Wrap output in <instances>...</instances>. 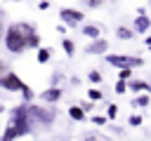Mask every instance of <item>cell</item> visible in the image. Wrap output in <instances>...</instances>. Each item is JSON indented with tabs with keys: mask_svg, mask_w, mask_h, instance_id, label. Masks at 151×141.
Wrapping results in <instances>:
<instances>
[{
	"mask_svg": "<svg viewBox=\"0 0 151 141\" xmlns=\"http://www.w3.org/2000/svg\"><path fill=\"white\" fill-rule=\"evenodd\" d=\"M132 31L139 33V35H149V31H151V19H149L146 14H137L134 21H132Z\"/></svg>",
	"mask_w": 151,
	"mask_h": 141,
	"instance_id": "52a82bcc",
	"label": "cell"
},
{
	"mask_svg": "<svg viewBox=\"0 0 151 141\" xmlns=\"http://www.w3.org/2000/svg\"><path fill=\"white\" fill-rule=\"evenodd\" d=\"M87 99H92V101L97 103V101H104V94H101L99 89H94V87H90V89H87Z\"/></svg>",
	"mask_w": 151,
	"mask_h": 141,
	"instance_id": "7402d4cb",
	"label": "cell"
},
{
	"mask_svg": "<svg viewBox=\"0 0 151 141\" xmlns=\"http://www.w3.org/2000/svg\"><path fill=\"white\" fill-rule=\"evenodd\" d=\"M127 122H130V125H132V127H139V125H142V122H144V118H142V115H139V113H132V115H130V120H127Z\"/></svg>",
	"mask_w": 151,
	"mask_h": 141,
	"instance_id": "d4e9b609",
	"label": "cell"
},
{
	"mask_svg": "<svg viewBox=\"0 0 151 141\" xmlns=\"http://www.w3.org/2000/svg\"><path fill=\"white\" fill-rule=\"evenodd\" d=\"M5 31H7V26H5V21H2V16H0V40L5 38Z\"/></svg>",
	"mask_w": 151,
	"mask_h": 141,
	"instance_id": "f546056e",
	"label": "cell"
},
{
	"mask_svg": "<svg viewBox=\"0 0 151 141\" xmlns=\"http://www.w3.org/2000/svg\"><path fill=\"white\" fill-rule=\"evenodd\" d=\"M21 26H24V31H26V45H28V49H40L42 45H40L38 28H35L33 24H24V21H21Z\"/></svg>",
	"mask_w": 151,
	"mask_h": 141,
	"instance_id": "8992f818",
	"label": "cell"
},
{
	"mask_svg": "<svg viewBox=\"0 0 151 141\" xmlns=\"http://www.w3.org/2000/svg\"><path fill=\"white\" fill-rule=\"evenodd\" d=\"M38 9H40V12L50 9V0H40V2H38Z\"/></svg>",
	"mask_w": 151,
	"mask_h": 141,
	"instance_id": "f1b7e54d",
	"label": "cell"
},
{
	"mask_svg": "<svg viewBox=\"0 0 151 141\" xmlns=\"http://www.w3.org/2000/svg\"><path fill=\"white\" fill-rule=\"evenodd\" d=\"M104 61L113 68H139V66H144V59L132 56V54H104Z\"/></svg>",
	"mask_w": 151,
	"mask_h": 141,
	"instance_id": "3957f363",
	"label": "cell"
},
{
	"mask_svg": "<svg viewBox=\"0 0 151 141\" xmlns=\"http://www.w3.org/2000/svg\"><path fill=\"white\" fill-rule=\"evenodd\" d=\"M78 106H80V108H83V110H85V113H90V110H92V108H94V101H92V99H90V101H85V99H83V101H80V103H78Z\"/></svg>",
	"mask_w": 151,
	"mask_h": 141,
	"instance_id": "83f0119b",
	"label": "cell"
},
{
	"mask_svg": "<svg viewBox=\"0 0 151 141\" xmlns=\"http://www.w3.org/2000/svg\"><path fill=\"white\" fill-rule=\"evenodd\" d=\"M116 115H118V106H116V103H109V108H106V118L113 120Z\"/></svg>",
	"mask_w": 151,
	"mask_h": 141,
	"instance_id": "484cf974",
	"label": "cell"
},
{
	"mask_svg": "<svg viewBox=\"0 0 151 141\" xmlns=\"http://www.w3.org/2000/svg\"><path fill=\"white\" fill-rule=\"evenodd\" d=\"M59 19H61L68 28H76V26H80V24L85 21V12H80V9H76V7H61V9H59Z\"/></svg>",
	"mask_w": 151,
	"mask_h": 141,
	"instance_id": "277c9868",
	"label": "cell"
},
{
	"mask_svg": "<svg viewBox=\"0 0 151 141\" xmlns=\"http://www.w3.org/2000/svg\"><path fill=\"white\" fill-rule=\"evenodd\" d=\"M5 70H7V68H5V61H2V59H0V75H2V73H5Z\"/></svg>",
	"mask_w": 151,
	"mask_h": 141,
	"instance_id": "1f68e13d",
	"label": "cell"
},
{
	"mask_svg": "<svg viewBox=\"0 0 151 141\" xmlns=\"http://www.w3.org/2000/svg\"><path fill=\"white\" fill-rule=\"evenodd\" d=\"M87 80H90L92 85H99V82H104V75H101V73H99L97 68H92V70L87 73Z\"/></svg>",
	"mask_w": 151,
	"mask_h": 141,
	"instance_id": "d6986e66",
	"label": "cell"
},
{
	"mask_svg": "<svg viewBox=\"0 0 151 141\" xmlns=\"http://www.w3.org/2000/svg\"><path fill=\"white\" fill-rule=\"evenodd\" d=\"M83 2H85V5L90 7V9H99V7H101V5L106 2V0H83Z\"/></svg>",
	"mask_w": 151,
	"mask_h": 141,
	"instance_id": "4316f807",
	"label": "cell"
},
{
	"mask_svg": "<svg viewBox=\"0 0 151 141\" xmlns=\"http://www.w3.org/2000/svg\"><path fill=\"white\" fill-rule=\"evenodd\" d=\"M116 38H118V40H132V38H134V31L127 28V26H118V28H116Z\"/></svg>",
	"mask_w": 151,
	"mask_h": 141,
	"instance_id": "5bb4252c",
	"label": "cell"
},
{
	"mask_svg": "<svg viewBox=\"0 0 151 141\" xmlns=\"http://www.w3.org/2000/svg\"><path fill=\"white\" fill-rule=\"evenodd\" d=\"M80 33H83L85 38H90V40H97V38H101V26H99V24H85V26L80 28Z\"/></svg>",
	"mask_w": 151,
	"mask_h": 141,
	"instance_id": "30bf717a",
	"label": "cell"
},
{
	"mask_svg": "<svg viewBox=\"0 0 151 141\" xmlns=\"http://www.w3.org/2000/svg\"><path fill=\"white\" fill-rule=\"evenodd\" d=\"M132 106L146 108V106H151V96H149V94H137V99H132Z\"/></svg>",
	"mask_w": 151,
	"mask_h": 141,
	"instance_id": "ac0fdd59",
	"label": "cell"
},
{
	"mask_svg": "<svg viewBox=\"0 0 151 141\" xmlns=\"http://www.w3.org/2000/svg\"><path fill=\"white\" fill-rule=\"evenodd\" d=\"M144 45H146V47H151V35H146V38H144Z\"/></svg>",
	"mask_w": 151,
	"mask_h": 141,
	"instance_id": "4dcf8cb0",
	"label": "cell"
},
{
	"mask_svg": "<svg viewBox=\"0 0 151 141\" xmlns=\"http://www.w3.org/2000/svg\"><path fill=\"white\" fill-rule=\"evenodd\" d=\"M64 96V89L61 87H57V85H52V87H47L42 94H40V99L45 101V103H57L59 99Z\"/></svg>",
	"mask_w": 151,
	"mask_h": 141,
	"instance_id": "9c48e42d",
	"label": "cell"
},
{
	"mask_svg": "<svg viewBox=\"0 0 151 141\" xmlns=\"http://www.w3.org/2000/svg\"><path fill=\"white\" fill-rule=\"evenodd\" d=\"M83 141H111V139H109L106 134L92 129V132H85V134H83Z\"/></svg>",
	"mask_w": 151,
	"mask_h": 141,
	"instance_id": "9a60e30c",
	"label": "cell"
},
{
	"mask_svg": "<svg viewBox=\"0 0 151 141\" xmlns=\"http://www.w3.org/2000/svg\"><path fill=\"white\" fill-rule=\"evenodd\" d=\"M90 120H92V125H97V127H104V125L109 122V118H106V115H92Z\"/></svg>",
	"mask_w": 151,
	"mask_h": 141,
	"instance_id": "603a6c76",
	"label": "cell"
},
{
	"mask_svg": "<svg viewBox=\"0 0 151 141\" xmlns=\"http://www.w3.org/2000/svg\"><path fill=\"white\" fill-rule=\"evenodd\" d=\"M61 49L66 52V56H73V54H76V45H73V40H71V38H64V40H61Z\"/></svg>",
	"mask_w": 151,
	"mask_h": 141,
	"instance_id": "e0dca14e",
	"label": "cell"
},
{
	"mask_svg": "<svg viewBox=\"0 0 151 141\" xmlns=\"http://www.w3.org/2000/svg\"><path fill=\"white\" fill-rule=\"evenodd\" d=\"M28 118H31V125H33V132L35 129H45L54 122V113L45 106H35V103H28Z\"/></svg>",
	"mask_w": 151,
	"mask_h": 141,
	"instance_id": "7a4b0ae2",
	"label": "cell"
},
{
	"mask_svg": "<svg viewBox=\"0 0 151 141\" xmlns=\"http://www.w3.org/2000/svg\"><path fill=\"white\" fill-rule=\"evenodd\" d=\"M21 87H24V80L14 73V70H5L2 75H0V89H5V92H21Z\"/></svg>",
	"mask_w": 151,
	"mask_h": 141,
	"instance_id": "5b68a950",
	"label": "cell"
},
{
	"mask_svg": "<svg viewBox=\"0 0 151 141\" xmlns=\"http://www.w3.org/2000/svg\"><path fill=\"white\" fill-rule=\"evenodd\" d=\"M21 94H24V101H26V103H31V101L35 99V92H33L26 82H24V87H21Z\"/></svg>",
	"mask_w": 151,
	"mask_h": 141,
	"instance_id": "ffe728a7",
	"label": "cell"
},
{
	"mask_svg": "<svg viewBox=\"0 0 151 141\" xmlns=\"http://www.w3.org/2000/svg\"><path fill=\"white\" fill-rule=\"evenodd\" d=\"M127 87H130L132 92H139V94H142V92H149V89H151V82H144V80H130Z\"/></svg>",
	"mask_w": 151,
	"mask_h": 141,
	"instance_id": "4fadbf2b",
	"label": "cell"
},
{
	"mask_svg": "<svg viewBox=\"0 0 151 141\" xmlns=\"http://www.w3.org/2000/svg\"><path fill=\"white\" fill-rule=\"evenodd\" d=\"M35 59H38V63H47V61L52 59V49H50V47H40L38 54H35Z\"/></svg>",
	"mask_w": 151,
	"mask_h": 141,
	"instance_id": "2e32d148",
	"label": "cell"
},
{
	"mask_svg": "<svg viewBox=\"0 0 151 141\" xmlns=\"http://www.w3.org/2000/svg\"><path fill=\"white\" fill-rule=\"evenodd\" d=\"M68 118H71L73 122H83V120H87V113L76 103V106H71V108H68Z\"/></svg>",
	"mask_w": 151,
	"mask_h": 141,
	"instance_id": "7c38bea8",
	"label": "cell"
},
{
	"mask_svg": "<svg viewBox=\"0 0 151 141\" xmlns=\"http://www.w3.org/2000/svg\"><path fill=\"white\" fill-rule=\"evenodd\" d=\"M21 136V132L14 127V125H7L5 129H2V134H0V141H17Z\"/></svg>",
	"mask_w": 151,
	"mask_h": 141,
	"instance_id": "8fae6325",
	"label": "cell"
},
{
	"mask_svg": "<svg viewBox=\"0 0 151 141\" xmlns=\"http://www.w3.org/2000/svg\"><path fill=\"white\" fill-rule=\"evenodd\" d=\"M85 52H87V54H101V56H104V54H109V42H106L104 38H97V40H92V42L85 47Z\"/></svg>",
	"mask_w": 151,
	"mask_h": 141,
	"instance_id": "ba28073f",
	"label": "cell"
},
{
	"mask_svg": "<svg viewBox=\"0 0 151 141\" xmlns=\"http://www.w3.org/2000/svg\"><path fill=\"white\" fill-rule=\"evenodd\" d=\"M0 113H5V106H2V103H0Z\"/></svg>",
	"mask_w": 151,
	"mask_h": 141,
	"instance_id": "d6a6232c",
	"label": "cell"
},
{
	"mask_svg": "<svg viewBox=\"0 0 151 141\" xmlns=\"http://www.w3.org/2000/svg\"><path fill=\"white\" fill-rule=\"evenodd\" d=\"M130 87H127V80H116V85H113V92L116 94H125Z\"/></svg>",
	"mask_w": 151,
	"mask_h": 141,
	"instance_id": "44dd1931",
	"label": "cell"
},
{
	"mask_svg": "<svg viewBox=\"0 0 151 141\" xmlns=\"http://www.w3.org/2000/svg\"><path fill=\"white\" fill-rule=\"evenodd\" d=\"M132 78V68H118V80H130Z\"/></svg>",
	"mask_w": 151,
	"mask_h": 141,
	"instance_id": "cb8c5ba5",
	"label": "cell"
},
{
	"mask_svg": "<svg viewBox=\"0 0 151 141\" xmlns=\"http://www.w3.org/2000/svg\"><path fill=\"white\" fill-rule=\"evenodd\" d=\"M2 40H5V49L9 54H24L28 49V45H26V31H24L21 24H9Z\"/></svg>",
	"mask_w": 151,
	"mask_h": 141,
	"instance_id": "6da1fadb",
	"label": "cell"
}]
</instances>
